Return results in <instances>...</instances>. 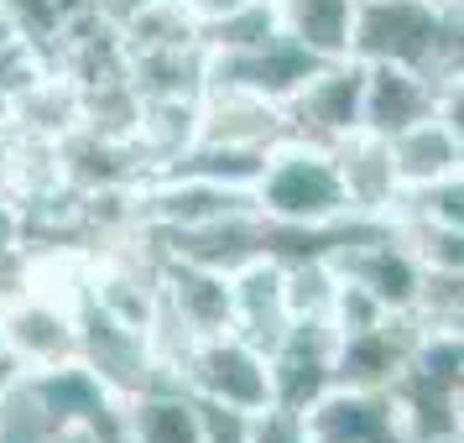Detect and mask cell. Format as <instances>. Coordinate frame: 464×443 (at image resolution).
Segmentation results:
<instances>
[{
    "mask_svg": "<svg viewBox=\"0 0 464 443\" xmlns=\"http://www.w3.org/2000/svg\"><path fill=\"white\" fill-rule=\"evenodd\" d=\"M350 58L418 68L443 84L464 68V22L449 11V0H360Z\"/></svg>",
    "mask_w": 464,
    "mask_h": 443,
    "instance_id": "cell-1",
    "label": "cell"
},
{
    "mask_svg": "<svg viewBox=\"0 0 464 443\" xmlns=\"http://www.w3.org/2000/svg\"><path fill=\"white\" fill-rule=\"evenodd\" d=\"M256 209L276 225H339L350 219V193L339 172V151L318 141L287 136L282 147L266 151V168L251 183Z\"/></svg>",
    "mask_w": 464,
    "mask_h": 443,
    "instance_id": "cell-2",
    "label": "cell"
},
{
    "mask_svg": "<svg viewBox=\"0 0 464 443\" xmlns=\"http://www.w3.org/2000/svg\"><path fill=\"white\" fill-rule=\"evenodd\" d=\"M178 386H188L198 401L230 407L246 418H261L276 407L272 391V355L246 344L240 334H209L198 339L183 365H178Z\"/></svg>",
    "mask_w": 464,
    "mask_h": 443,
    "instance_id": "cell-3",
    "label": "cell"
},
{
    "mask_svg": "<svg viewBox=\"0 0 464 443\" xmlns=\"http://www.w3.org/2000/svg\"><path fill=\"white\" fill-rule=\"evenodd\" d=\"M79 360L100 376L115 401H136L157 391V386H178V380L162 371V360L151 350V334L136 329L126 318L105 313L94 297L79 293Z\"/></svg>",
    "mask_w": 464,
    "mask_h": 443,
    "instance_id": "cell-4",
    "label": "cell"
},
{
    "mask_svg": "<svg viewBox=\"0 0 464 443\" xmlns=\"http://www.w3.org/2000/svg\"><path fill=\"white\" fill-rule=\"evenodd\" d=\"M0 350L22 376L79 360V297H58L47 287L11 297L0 308Z\"/></svg>",
    "mask_w": 464,
    "mask_h": 443,
    "instance_id": "cell-5",
    "label": "cell"
},
{
    "mask_svg": "<svg viewBox=\"0 0 464 443\" xmlns=\"http://www.w3.org/2000/svg\"><path fill=\"white\" fill-rule=\"evenodd\" d=\"M282 110H287V130L297 141L344 147L350 136L365 130V63L360 58H329Z\"/></svg>",
    "mask_w": 464,
    "mask_h": 443,
    "instance_id": "cell-6",
    "label": "cell"
},
{
    "mask_svg": "<svg viewBox=\"0 0 464 443\" xmlns=\"http://www.w3.org/2000/svg\"><path fill=\"white\" fill-rule=\"evenodd\" d=\"M339 276L360 282L365 293H376L386 303V313H422V297H428V266L412 251V240L386 219L376 235H365L355 246H344L334 255Z\"/></svg>",
    "mask_w": 464,
    "mask_h": 443,
    "instance_id": "cell-7",
    "label": "cell"
},
{
    "mask_svg": "<svg viewBox=\"0 0 464 443\" xmlns=\"http://www.w3.org/2000/svg\"><path fill=\"white\" fill-rule=\"evenodd\" d=\"M324 63L329 58L308 53L293 32H276L261 47H246V53H209V89H240V94H256V100L287 105Z\"/></svg>",
    "mask_w": 464,
    "mask_h": 443,
    "instance_id": "cell-8",
    "label": "cell"
},
{
    "mask_svg": "<svg viewBox=\"0 0 464 443\" xmlns=\"http://www.w3.org/2000/svg\"><path fill=\"white\" fill-rule=\"evenodd\" d=\"M334 360H339V334L324 318H297L287 339L272 350V391L282 412H308L314 401L334 391Z\"/></svg>",
    "mask_w": 464,
    "mask_h": 443,
    "instance_id": "cell-9",
    "label": "cell"
},
{
    "mask_svg": "<svg viewBox=\"0 0 464 443\" xmlns=\"http://www.w3.org/2000/svg\"><path fill=\"white\" fill-rule=\"evenodd\" d=\"M422 318L418 313H392L381 318L376 329L365 334L339 339V360H334V386H355V391H392L418 350Z\"/></svg>",
    "mask_w": 464,
    "mask_h": 443,
    "instance_id": "cell-10",
    "label": "cell"
},
{
    "mask_svg": "<svg viewBox=\"0 0 464 443\" xmlns=\"http://www.w3.org/2000/svg\"><path fill=\"white\" fill-rule=\"evenodd\" d=\"M162 318H172L188 339L230 334L235 303H230V272H214L198 261H172L162 255Z\"/></svg>",
    "mask_w": 464,
    "mask_h": 443,
    "instance_id": "cell-11",
    "label": "cell"
},
{
    "mask_svg": "<svg viewBox=\"0 0 464 443\" xmlns=\"http://www.w3.org/2000/svg\"><path fill=\"white\" fill-rule=\"evenodd\" d=\"M230 303H235L230 334H240L246 344L266 350V355L297 323L293 308H287V266L272 261V255H256L240 272H230Z\"/></svg>",
    "mask_w": 464,
    "mask_h": 443,
    "instance_id": "cell-12",
    "label": "cell"
},
{
    "mask_svg": "<svg viewBox=\"0 0 464 443\" xmlns=\"http://www.w3.org/2000/svg\"><path fill=\"white\" fill-rule=\"evenodd\" d=\"M287 136H293L287 110L272 105V100H256V94H240V89H204V100H198V141L272 151Z\"/></svg>",
    "mask_w": 464,
    "mask_h": 443,
    "instance_id": "cell-13",
    "label": "cell"
},
{
    "mask_svg": "<svg viewBox=\"0 0 464 443\" xmlns=\"http://www.w3.org/2000/svg\"><path fill=\"white\" fill-rule=\"evenodd\" d=\"M439 105V84L401 63H365V136L392 141L397 130L428 120Z\"/></svg>",
    "mask_w": 464,
    "mask_h": 443,
    "instance_id": "cell-14",
    "label": "cell"
},
{
    "mask_svg": "<svg viewBox=\"0 0 464 443\" xmlns=\"http://www.w3.org/2000/svg\"><path fill=\"white\" fill-rule=\"evenodd\" d=\"M339 151V172H344V193H350V209L365 219H392V209L401 204V183L392 168V147L381 136H350Z\"/></svg>",
    "mask_w": 464,
    "mask_h": 443,
    "instance_id": "cell-15",
    "label": "cell"
},
{
    "mask_svg": "<svg viewBox=\"0 0 464 443\" xmlns=\"http://www.w3.org/2000/svg\"><path fill=\"white\" fill-rule=\"evenodd\" d=\"M121 443H204V407L188 386H157L126 401Z\"/></svg>",
    "mask_w": 464,
    "mask_h": 443,
    "instance_id": "cell-16",
    "label": "cell"
},
{
    "mask_svg": "<svg viewBox=\"0 0 464 443\" xmlns=\"http://www.w3.org/2000/svg\"><path fill=\"white\" fill-rule=\"evenodd\" d=\"M386 147H392V168H397L401 193L428 188V183H439V178H449V172H459V168H464L459 141L443 130L439 115H428V120H418V126L397 130Z\"/></svg>",
    "mask_w": 464,
    "mask_h": 443,
    "instance_id": "cell-17",
    "label": "cell"
},
{
    "mask_svg": "<svg viewBox=\"0 0 464 443\" xmlns=\"http://www.w3.org/2000/svg\"><path fill=\"white\" fill-rule=\"evenodd\" d=\"M276 11H282V32H293L308 53L350 58L360 0H276Z\"/></svg>",
    "mask_w": 464,
    "mask_h": 443,
    "instance_id": "cell-18",
    "label": "cell"
},
{
    "mask_svg": "<svg viewBox=\"0 0 464 443\" xmlns=\"http://www.w3.org/2000/svg\"><path fill=\"white\" fill-rule=\"evenodd\" d=\"M53 438H58V422L47 418L32 380L16 376L0 391V443H53Z\"/></svg>",
    "mask_w": 464,
    "mask_h": 443,
    "instance_id": "cell-19",
    "label": "cell"
},
{
    "mask_svg": "<svg viewBox=\"0 0 464 443\" xmlns=\"http://www.w3.org/2000/svg\"><path fill=\"white\" fill-rule=\"evenodd\" d=\"M397 219H412V225H433V230H464V168L428 183V188L401 193Z\"/></svg>",
    "mask_w": 464,
    "mask_h": 443,
    "instance_id": "cell-20",
    "label": "cell"
},
{
    "mask_svg": "<svg viewBox=\"0 0 464 443\" xmlns=\"http://www.w3.org/2000/svg\"><path fill=\"white\" fill-rule=\"evenodd\" d=\"M276 32H282V11H276V0H251V5H240L235 16L204 26L198 37H204L209 53H246V47H261L266 37H276Z\"/></svg>",
    "mask_w": 464,
    "mask_h": 443,
    "instance_id": "cell-21",
    "label": "cell"
},
{
    "mask_svg": "<svg viewBox=\"0 0 464 443\" xmlns=\"http://www.w3.org/2000/svg\"><path fill=\"white\" fill-rule=\"evenodd\" d=\"M334 293H339V266L329 255L287 266V308H293V318H324L329 323Z\"/></svg>",
    "mask_w": 464,
    "mask_h": 443,
    "instance_id": "cell-22",
    "label": "cell"
},
{
    "mask_svg": "<svg viewBox=\"0 0 464 443\" xmlns=\"http://www.w3.org/2000/svg\"><path fill=\"white\" fill-rule=\"evenodd\" d=\"M5 5V16L16 26V37H26L32 47H43L47 58H53V47L63 37V26L79 16L68 0H0Z\"/></svg>",
    "mask_w": 464,
    "mask_h": 443,
    "instance_id": "cell-23",
    "label": "cell"
},
{
    "mask_svg": "<svg viewBox=\"0 0 464 443\" xmlns=\"http://www.w3.org/2000/svg\"><path fill=\"white\" fill-rule=\"evenodd\" d=\"M47 73H53V58H47L43 47H32L26 37L0 43V100L5 105H16L32 84H43Z\"/></svg>",
    "mask_w": 464,
    "mask_h": 443,
    "instance_id": "cell-24",
    "label": "cell"
},
{
    "mask_svg": "<svg viewBox=\"0 0 464 443\" xmlns=\"http://www.w3.org/2000/svg\"><path fill=\"white\" fill-rule=\"evenodd\" d=\"M386 313V303H381L376 293H365L360 282H350V276H339V293H334V308H329V329H334L339 339L350 334H365V329H376Z\"/></svg>",
    "mask_w": 464,
    "mask_h": 443,
    "instance_id": "cell-25",
    "label": "cell"
},
{
    "mask_svg": "<svg viewBox=\"0 0 464 443\" xmlns=\"http://www.w3.org/2000/svg\"><path fill=\"white\" fill-rule=\"evenodd\" d=\"M251 443H308V422L297 418V412L272 407V412H261V418H256Z\"/></svg>",
    "mask_w": 464,
    "mask_h": 443,
    "instance_id": "cell-26",
    "label": "cell"
},
{
    "mask_svg": "<svg viewBox=\"0 0 464 443\" xmlns=\"http://www.w3.org/2000/svg\"><path fill=\"white\" fill-rule=\"evenodd\" d=\"M433 115L443 120V130L459 141V151H464V68L459 73H449L439 84V105H433Z\"/></svg>",
    "mask_w": 464,
    "mask_h": 443,
    "instance_id": "cell-27",
    "label": "cell"
},
{
    "mask_svg": "<svg viewBox=\"0 0 464 443\" xmlns=\"http://www.w3.org/2000/svg\"><path fill=\"white\" fill-rule=\"evenodd\" d=\"M178 5H183V16H188L198 32H204V26L235 16V11H240V5H251V0H178Z\"/></svg>",
    "mask_w": 464,
    "mask_h": 443,
    "instance_id": "cell-28",
    "label": "cell"
},
{
    "mask_svg": "<svg viewBox=\"0 0 464 443\" xmlns=\"http://www.w3.org/2000/svg\"><path fill=\"white\" fill-rule=\"evenodd\" d=\"M151 5H162V0H89V11L105 16L110 26H130L136 16H147Z\"/></svg>",
    "mask_w": 464,
    "mask_h": 443,
    "instance_id": "cell-29",
    "label": "cell"
},
{
    "mask_svg": "<svg viewBox=\"0 0 464 443\" xmlns=\"http://www.w3.org/2000/svg\"><path fill=\"white\" fill-rule=\"evenodd\" d=\"M53 443H110L105 433H94V428H58V438Z\"/></svg>",
    "mask_w": 464,
    "mask_h": 443,
    "instance_id": "cell-30",
    "label": "cell"
},
{
    "mask_svg": "<svg viewBox=\"0 0 464 443\" xmlns=\"http://www.w3.org/2000/svg\"><path fill=\"white\" fill-rule=\"evenodd\" d=\"M308 443H324V438H308Z\"/></svg>",
    "mask_w": 464,
    "mask_h": 443,
    "instance_id": "cell-31",
    "label": "cell"
}]
</instances>
